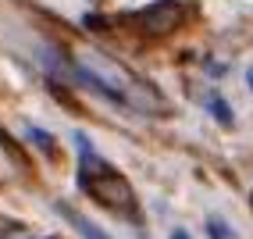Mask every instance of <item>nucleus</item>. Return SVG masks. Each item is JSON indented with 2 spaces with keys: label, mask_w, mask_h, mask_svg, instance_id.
Returning <instances> with one entry per match:
<instances>
[{
  "label": "nucleus",
  "mask_w": 253,
  "mask_h": 239,
  "mask_svg": "<svg viewBox=\"0 0 253 239\" xmlns=\"http://www.w3.org/2000/svg\"><path fill=\"white\" fill-rule=\"evenodd\" d=\"M171 239H189V232H182V229H175V232H171Z\"/></svg>",
  "instance_id": "nucleus-7"
},
{
  "label": "nucleus",
  "mask_w": 253,
  "mask_h": 239,
  "mask_svg": "<svg viewBox=\"0 0 253 239\" xmlns=\"http://www.w3.org/2000/svg\"><path fill=\"white\" fill-rule=\"evenodd\" d=\"M25 136L32 143H36L43 153H50V157H57V143H54V136H46L43 129H36V125H25Z\"/></svg>",
  "instance_id": "nucleus-5"
},
{
  "label": "nucleus",
  "mask_w": 253,
  "mask_h": 239,
  "mask_svg": "<svg viewBox=\"0 0 253 239\" xmlns=\"http://www.w3.org/2000/svg\"><path fill=\"white\" fill-rule=\"evenodd\" d=\"M193 14H196L193 0H154V4H146L143 11L132 14V22H136V29L146 40H168V36H175Z\"/></svg>",
  "instance_id": "nucleus-3"
},
{
  "label": "nucleus",
  "mask_w": 253,
  "mask_h": 239,
  "mask_svg": "<svg viewBox=\"0 0 253 239\" xmlns=\"http://www.w3.org/2000/svg\"><path fill=\"white\" fill-rule=\"evenodd\" d=\"M207 107H211V114H214V118H217V122H221V125H232V122H235V114H232V107L225 104L221 96H211V104H207Z\"/></svg>",
  "instance_id": "nucleus-6"
},
{
  "label": "nucleus",
  "mask_w": 253,
  "mask_h": 239,
  "mask_svg": "<svg viewBox=\"0 0 253 239\" xmlns=\"http://www.w3.org/2000/svg\"><path fill=\"white\" fill-rule=\"evenodd\" d=\"M54 207H57V214H64V221H68V225L82 236V239H111L104 229H100V225H93V221L89 218H82L75 207H68V203H54Z\"/></svg>",
  "instance_id": "nucleus-4"
},
{
  "label": "nucleus",
  "mask_w": 253,
  "mask_h": 239,
  "mask_svg": "<svg viewBox=\"0 0 253 239\" xmlns=\"http://www.w3.org/2000/svg\"><path fill=\"white\" fill-rule=\"evenodd\" d=\"M72 140L79 146V186L86 190V196L96 203V207L111 211L114 218H122V221H139L143 214H139V200H136L132 182L93 150L86 132H75Z\"/></svg>",
  "instance_id": "nucleus-2"
},
{
  "label": "nucleus",
  "mask_w": 253,
  "mask_h": 239,
  "mask_svg": "<svg viewBox=\"0 0 253 239\" xmlns=\"http://www.w3.org/2000/svg\"><path fill=\"white\" fill-rule=\"evenodd\" d=\"M72 61L79 68V79L89 82V86L100 93L114 100V104H122L128 111H143V114H164V96L150 86L146 79H139L136 72H132L128 64H122L118 57L104 54V50L96 47H75L72 50Z\"/></svg>",
  "instance_id": "nucleus-1"
},
{
  "label": "nucleus",
  "mask_w": 253,
  "mask_h": 239,
  "mask_svg": "<svg viewBox=\"0 0 253 239\" xmlns=\"http://www.w3.org/2000/svg\"><path fill=\"white\" fill-rule=\"evenodd\" d=\"M246 86L253 90V68H250V72H246Z\"/></svg>",
  "instance_id": "nucleus-8"
}]
</instances>
